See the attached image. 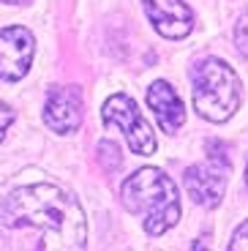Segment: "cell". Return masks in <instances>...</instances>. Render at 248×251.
<instances>
[{
	"instance_id": "1",
	"label": "cell",
	"mask_w": 248,
	"mask_h": 251,
	"mask_svg": "<svg viewBox=\"0 0 248 251\" xmlns=\"http://www.w3.org/2000/svg\"><path fill=\"white\" fill-rule=\"evenodd\" d=\"M0 221L8 229H22V226L41 229V246H55V249H85L87 246V224L79 202L52 183L14 188L3 202Z\"/></svg>"
},
{
	"instance_id": "2",
	"label": "cell",
	"mask_w": 248,
	"mask_h": 251,
	"mask_svg": "<svg viewBox=\"0 0 248 251\" xmlns=\"http://www.w3.org/2000/svg\"><path fill=\"white\" fill-rule=\"evenodd\" d=\"M120 200L128 213L142 219L145 232L158 238L180 221V188L167 172L142 167L128 175L120 186Z\"/></svg>"
},
{
	"instance_id": "3",
	"label": "cell",
	"mask_w": 248,
	"mask_h": 251,
	"mask_svg": "<svg viewBox=\"0 0 248 251\" xmlns=\"http://www.w3.org/2000/svg\"><path fill=\"white\" fill-rule=\"evenodd\" d=\"M194 82V107L199 118L210 123H223L237 112L243 101V85L229 63L218 57L199 60L191 71Z\"/></svg>"
},
{
	"instance_id": "4",
	"label": "cell",
	"mask_w": 248,
	"mask_h": 251,
	"mask_svg": "<svg viewBox=\"0 0 248 251\" xmlns=\"http://www.w3.org/2000/svg\"><path fill=\"white\" fill-rule=\"evenodd\" d=\"M205 151L207 161L191 164L183 172V186L197 205L218 207L223 200V188H226V175H229V148L218 139H207Z\"/></svg>"
},
{
	"instance_id": "5",
	"label": "cell",
	"mask_w": 248,
	"mask_h": 251,
	"mask_svg": "<svg viewBox=\"0 0 248 251\" xmlns=\"http://www.w3.org/2000/svg\"><path fill=\"white\" fill-rule=\"evenodd\" d=\"M101 115H104V123L109 126V128H118V131L125 134L128 148L137 153V156H153L155 153V148H158L155 134H153V128H150V123L142 118L137 101L131 99L128 93L109 96V99L104 101Z\"/></svg>"
},
{
	"instance_id": "6",
	"label": "cell",
	"mask_w": 248,
	"mask_h": 251,
	"mask_svg": "<svg viewBox=\"0 0 248 251\" xmlns=\"http://www.w3.org/2000/svg\"><path fill=\"white\" fill-rule=\"evenodd\" d=\"M33 55H36V38L27 27L11 25L0 30V79H22L33 66Z\"/></svg>"
},
{
	"instance_id": "7",
	"label": "cell",
	"mask_w": 248,
	"mask_h": 251,
	"mask_svg": "<svg viewBox=\"0 0 248 251\" xmlns=\"http://www.w3.org/2000/svg\"><path fill=\"white\" fill-rule=\"evenodd\" d=\"M44 120L55 134H74L82 123V93L74 85L52 88L44 104Z\"/></svg>"
},
{
	"instance_id": "8",
	"label": "cell",
	"mask_w": 248,
	"mask_h": 251,
	"mask_svg": "<svg viewBox=\"0 0 248 251\" xmlns=\"http://www.w3.org/2000/svg\"><path fill=\"white\" fill-rule=\"evenodd\" d=\"M145 14L164 38H186L194 30V14L186 0H142Z\"/></svg>"
},
{
	"instance_id": "9",
	"label": "cell",
	"mask_w": 248,
	"mask_h": 251,
	"mask_svg": "<svg viewBox=\"0 0 248 251\" xmlns=\"http://www.w3.org/2000/svg\"><path fill=\"white\" fill-rule=\"evenodd\" d=\"M148 104L155 112V120L161 126L164 134H174L180 131V126L186 123V109H183V101H180L177 90L169 85V82L158 79L150 85L148 90Z\"/></svg>"
},
{
	"instance_id": "10",
	"label": "cell",
	"mask_w": 248,
	"mask_h": 251,
	"mask_svg": "<svg viewBox=\"0 0 248 251\" xmlns=\"http://www.w3.org/2000/svg\"><path fill=\"white\" fill-rule=\"evenodd\" d=\"M99 161L101 167H104V172H118L120 164H123V156H120V148L112 139H104V142L99 145Z\"/></svg>"
},
{
	"instance_id": "11",
	"label": "cell",
	"mask_w": 248,
	"mask_h": 251,
	"mask_svg": "<svg viewBox=\"0 0 248 251\" xmlns=\"http://www.w3.org/2000/svg\"><path fill=\"white\" fill-rule=\"evenodd\" d=\"M235 44H237V50H240V55L248 57V11L240 17V22H237V27H235Z\"/></svg>"
},
{
	"instance_id": "12",
	"label": "cell",
	"mask_w": 248,
	"mask_h": 251,
	"mask_svg": "<svg viewBox=\"0 0 248 251\" xmlns=\"http://www.w3.org/2000/svg\"><path fill=\"white\" fill-rule=\"evenodd\" d=\"M229 249H232V251H243V249H248V221H246V224L237 226V232L232 235Z\"/></svg>"
},
{
	"instance_id": "13",
	"label": "cell",
	"mask_w": 248,
	"mask_h": 251,
	"mask_svg": "<svg viewBox=\"0 0 248 251\" xmlns=\"http://www.w3.org/2000/svg\"><path fill=\"white\" fill-rule=\"evenodd\" d=\"M14 123V112L6 107V104H0V142H3V137H6L8 126Z\"/></svg>"
},
{
	"instance_id": "14",
	"label": "cell",
	"mask_w": 248,
	"mask_h": 251,
	"mask_svg": "<svg viewBox=\"0 0 248 251\" xmlns=\"http://www.w3.org/2000/svg\"><path fill=\"white\" fill-rule=\"evenodd\" d=\"M3 3H8V6H25V3H30V0H3Z\"/></svg>"
},
{
	"instance_id": "15",
	"label": "cell",
	"mask_w": 248,
	"mask_h": 251,
	"mask_svg": "<svg viewBox=\"0 0 248 251\" xmlns=\"http://www.w3.org/2000/svg\"><path fill=\"white\" fill-rule=\"evenodd\" d=\"M246 186H248V167H246Z\"/></svg>"
}]
</instances>
